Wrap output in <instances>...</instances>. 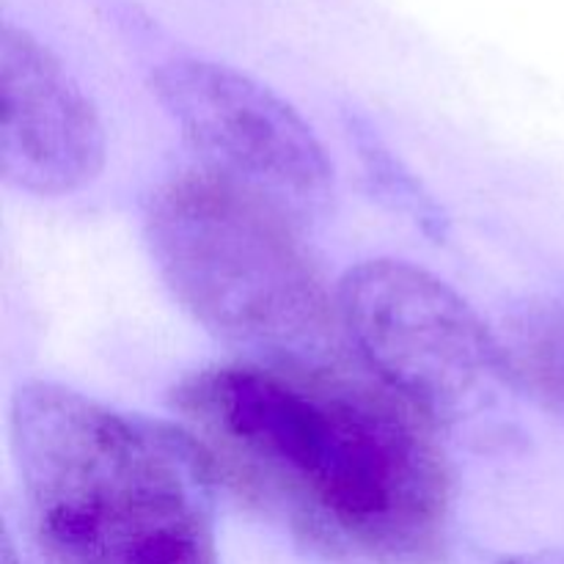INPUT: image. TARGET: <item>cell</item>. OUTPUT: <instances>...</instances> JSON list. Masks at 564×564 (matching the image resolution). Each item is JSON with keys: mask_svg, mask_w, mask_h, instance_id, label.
Masks as SVG:
<instances>
[{"mask_svg": "<svg viewBox=\"0 0 564 564\" xmlns=\"http://www.w3.org/2000/svg\"><path fill=\"white\" fill-rule=\"evenodd\" d=\"M218 482L301 545L347 564H444L455 477L435 424L312 358L213 364L171 391Z\"/></svg>", "mask_w": 564, "mask_h": 564, "instance_id": "1", "label": "cell"}, {"mask_svg": "<svg viewBox=\"0 0 564 564\" xmlns=\"http://www.w3.org/2000/svg\"><path fill=\"white\" fill-rule=\"evenodd\" d=\"M20 564H220L215 477L182 424L33 380L11 402Z\"/></svg>", "mask_w": 564, "mask_h": 564, "instance_id": "2", "label": "cell"}, {"mask_svg": "<svg viewBox=\"0 0 564 564\" xmlns=\"http://www.w3.org/2000/svg\"><path fill=\"white\" fill-rule=\"evenodd\" d=\"M143 237L160 279L209 334L264 358H312L334 323L328 286L290 213L213 174L154 187Z\"/></svg>", "mask_w": 564, "mask_h": 564, "instance_id": "3", "label": "cell"}, {"mask_svg": "<svg viewBox=\"0 0 564 564\" xmlns=\"http://www.w3.org/2000/svg\"><path fill=\"white\" fill-rule=\"evenodd\" d=\"M336 314L375 380L435 427L485 416L512 380L501 336L411 262L369 259L347 270Z\"/></svg>", "mask_w": 564, "mask_h": 564, "instance_id": "4", "label": "cell"}, {"mask_svg": "<svg viewBox=\"0 0 564 564\" xmlns=\"http://www.w3.org/2000/svg\"><path fill=\"white\" fill-rule=\"evenodd\" d=\"M152 88L204 169L292 218L334 196V163L301 113L264 83L226 64L174 58L158 66Z\"/></svg>", "mask_w": 564, "mask_h": 564, "instance_id": "5", "label": "cell"}, {"mask_svg": "<svg viewBox=\"0 0 564 564\" xmlns=\"http://www.w3.org/2000/svg\"><path fill=\"white\" fill-rule=\"evenodd\" d=\"M105 165V130L75 77L28 31L0 33V174L33 196L83 191Z\"/></svg>", "mask_w": 564, "mask_h": 564, "instance_id": "6", "label": "cell"}, {"mask_svg": "<svg viewBox=\"0 0 564 564\" xmlns=\"http://www.w3.org/2000/svg\"><path fill=\"white\" fill-rule=\"evenodd\" d=\"M512 383L564 427V297L518 308L501 334Z\"/></svg>", "mask_w": 564, "mask_h": 564, "instance_id": "7", "label": "cell"}, {"mask_svg": "<svg viewBox=\"0 0 564 564\" xmlns=\"http://www.w3.org/2000/svg\"><path fill=\"white\" fill-rule=\"evenodd\" d=\"M496 564H564V551H540V554L505 556Z\"/></svg>", "mask_w": 564, "mask_h": 564, "instance_id": "8", "label": "cell"}]
</instances>
